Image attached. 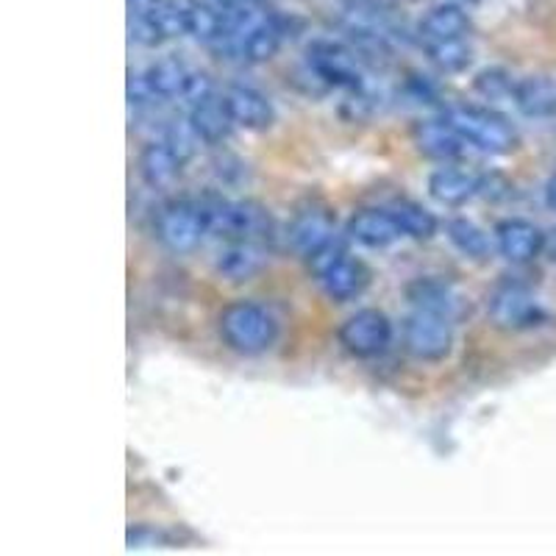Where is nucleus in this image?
<instances>
[{
	"mask_svg": "<svg viewBox=\"0 0 556 556\" xmlns=\"http://www.w3.org/2000/svg\"><path fill=\"white\" fill-rule=\"evenodd\" d=\"M367 278H370L367 267L362 265V262L345 256V260L337 262V265L320 278V285H323V292H326L331 301L345 304V301H351V298H356L362 290H365Z\"/></svg>",
	"mask_w": 556,
	"mask_h": 556,
	"instance_id": "nucleus-18",
	"label": "nucleus"
},
{
	"mask_svg": "<svg viewBox=\"0 0 556 556\" xmlns=\"http://www.w3.org/2000/svg\"><path fill=\"white\" fill-rule=\"evenodd\" d=\"M409 301H415L417 309H429L437 315L448 317V320H459L465 315V301L459 292L451 285L434 281V278H420L409 287Z\"/></svg>",
	"mask_w": 556,
	"mask_h": 556,
	"instance_id": "nucleus-14",
	"label": "nucleus"
},
{
	"mask_svg": "<svg viewBox=\"0 0 556 556\" xmlns=\"http://www.w3.org/2000/svg\"><path fill=\"white\" fill-rule=\"evenodd\" d=\"M167 142V148H170L173 153H176V159L181 162V165H187V162H192L198 153V148H201V134L195 131V126H192L190 117H176V121L167 123L165 128V137H162Z\"/></svg>",
	"mask_w": 556,
	"mask_h": 556,
	"instance_id": "nucleus-28",
	"label": "nucleus"
},
{
	"mask_svg": "<svg viewBox=\"0 0 556 556\" xmlns=\"http://www.w3.org/2000/svg\"><path fill=\"white\" fill-rule=\"evenodd\" d=\"M412 137H415V146L420 148V153H426L429 159H437V162H454V159H462L465 156V148H468V142L462 139V134L456 131L451 123H445L443 117H440V121L417 123Z\"/></svg>",
	"mask_w": 556,
	"mask_h": 556,
	"instance_id": "nucleus-12",
	"label": "nucleus"
},
{
	"mask_svg": "<svg viewBox=\"0 0 556 556\" xmlns=\"http://www.w3.org/2000/svg\"><path fill=\"white\" fill-rule=\"evenodd\" d=\"M181 162L176 159V153L167 148L165 139H159V142H151V146L142 151L139 156V176L142 181L151 187V190H165L176 181V176L181 173Z\"/></svg>",
	"mask_w": 556,
	"mask_h": 556,
	"instance_id": "nucleus-16",
	"label": "nucleus"
},
{
	"mask_svg": "<svg viewBox=\"0 0 556 556\" xmlns=\"http://www.w3.org/2000/svg\"><path fill=\"white\" fill-rule=\"evenodd\" d=\"M203 220L208 231L226 240H256L270 237L273 220L267 208L256 201H226V198H206L201 201Z\"/></svg>",
	"mask_w": 556,
	"mask_h": 556,
	"instance_id": "nucleus-3",
	"label": "nucleus"
},
{
	"mask_svg": "<svg viewBox=\"0 0 556 556\" xmlns=\"http://www.w3.org/2000/svg\"><path fill=\"white\" fill-rule=\"evenodd\" d=\"M445 3H456V7H462V9H470V7H476L479 0H445Z\"/></svg>",
	"mask_w": 556,
	"mask_h": 556,
	"instance_id": "nucleus-37",
	"label": "nucleus"
},
{
	"mask_svg": "<svg viewBox=\"0 0 556 556\" xmlns=\"http://www.w3.org/2000/svg\"><path fill=\"white\" fill-rule=\"evenodd\" d=\"M490 320L498 326V329H531L543 320V309L534 301L529 290L523 285H504L490 295Z\"/></svg>",
	"mask_w": 556,
	"mask_h": 556,
	"instance_id": "nucleus-7",
	"label": "nucleus"
},
{
	"mask_svg": "<svg viewBox=\"0 0 556 556\" xmlns=\"http://www.w3.org/2000/svg\"><path fill=\"white\" fill-rule=\"evenodd\" d=\"M470 31L468 9L456 7V3H440L431 9L420 23V37L426 42H440V39H459Z\"/></svg>",
	"mask_w": 556,
	"mask_h": 556,
	"instance_id": "nucleus-19",
	"label": "nucleus"
},
{
	"mask_svg": "<svg viewBox=\"0 0 556 556\" xmlns=\"http://www.w3.org/2000/svg\"><path fill=\"white\" fill-rule=\"evenodd\" d=\"M348 237L365 248H387L404 237L390 208H362L348 220Z\"/></svg>",
	"mask_w": 556,
	"mask_h": 556,
	"instance_id": "nucleus-11",
	"label": "nucleus"
},
{
	"mask_svg": "<svg viewBox=\"0 0 556 556\" xmlns=\"http://www.w3.org/2000/svg\"><path fill=\"white\" fill-rule=\"evenodd\" d=\"M429 192L443 206H465L470 198L481 192V176L465 167H440L431 173Z\"/></svg>",
	"mask_w": 556,
	"mask_h": 556,
	"instance_id": "nucleus-13",
	"label": "nucleus"
},
{
	"mask_svg": "<svg viewBox=\"0 0 556 556\" xmlns=\"http://www.w3.org/2000/svg\"><path fill=\"white\" fill-rule=\"evenodd\" d=\"M128 31H131L134 42L146 45V48L165 42L162 34H159V28L153 26V20L148 17V12H128Z\"/></svg>",
	"mask_w": 556,
	"mask_h": 556,
	"instance_id": "nucleus-32",
	"label": "nucleus"
},
{
	"mask_svg": "<svg viewBox=\"0 0 556 556\" xmlns=\"http://www.w3.org/2000/svg\"><path fill=\"white\" fill-rule=\"evenodd\" d=\"M142 12H148L162 39H176L187 34V3L181 0H153Z\"/></svg>",
	"mask_w": 556,
	"mask_h": 556,
	"instance_id": "nucleus-27",
	"label": "nucleus"
},
{
	"mask_svg": "<svg viewBox=\"0 0 556 556\" xmlns=\"http://www.w3.org/2000/svg\"><path fill=\"white\" fill-rule=\"evenodd\" d=\"M448 240L454 242V248L459 253H465L468 260L484 262L490 256V240L486 235L476 226L473 220H465V217H456L448 223Z\"/></svg>",
	"mask_w": 556,
	"mask_h": 556,
	"instance_id": "nucleus-26",
	"label": "nucleus"
},
{
	"mask_svg": "<svg viewBox=\"0 0 556 556\" xmlns=\"http://www.w3.org/2000/svg\"><path fill=\"white\" fill-rule=\"evenodd\" d=\"M223 101H226L228 112H231L235 126L248 128V131H265L276 121V112H273V103L267 101V96H262L260 89L245 87V84L228 87Z\"/></svg>",
	"mask_w": 556,
	"mask_h": 556,
	"instance_id": "nucleus-9",
	"label": "nucleus"
},
{
	"mask_svg": "<svg viewBox=\"0 0 556 556\" xmlns=\"http://www.w3.org/2000/svg\"><path fill=\"white\" fill-rule=\"evenodd\" d=\"M215 96V84H212V78L206 76V73H190V78H187V87H184V101L190 103H201L206 101V98Z\"/></svg>",
	"mask_w": 556,
	"mask_h": 556,
	"instance_id": "nucleus-34",
	"label": "nucleus"
},
{
	"mask_svg": "<svg viewBox=\"0 0 556 556\" xmlns=\"http://www.w3.org/2000/svg\"><path fill=\"white\" fill-rule=\"evenodd\" d=\"M206 220H203L201 203L192 201H170L159 208L156 215V237L159 242L173 253H192L201 245L206 235Z\"/></svg>",
	"mask_w": 556,
	"mask_h": 556,
	"instance_id": "nucleus-4",
	"label": "nucleus"
},
{
	"mask_svg": "<svg viewBox=\"0 0 556 556\" xmlns=\"http://www.w3.org/2000/svg\"><path fill=\"white\" fill-rule=\"evenodd\" d=\"M345 256H348L345 242L337 240V237H331V240L326 242V245H320L315 253H309V256H306V265H309L312 276L323 278V276H326V273L331 270V267L337 265V262L345 260Z\"/></svg>",
	"mask_w": 556,
	"mask_h": 556,
	"instance_id": "nucleus-31",
	"label": "nucleus"
},
{
	"mask_svg": "<svg viewBox=\"0 0 556 556\" xmlns=\"http://www.w3.org/2000/svg\"><path fill=\"white\" fill-rule=\"evenodd\" d=\"M443 121L451 123L470 148L486 153H513L520 146L515 126L493 109L481 106H451L443 112Z\"/></svg>",
	"mask_w": 556,
	"mask_h": 556,
	"instance_id": "nucleus-2",
	"label": "nucleus"
},
{
	"mask_svg": "<svg viewBox=\"0 0 556 556\" xmlns=\"http://www.w3.org/2000/svg\"><path fill=\"white\" fill-rule=\"evenodd\" d=\"M267 267V248L256 240H228L217 253L215 270L226 281H251Z\"/></svg>",
	"mask_w": 556,
	"mask_h": 556,
	"instance_id": "nucleus-10",
	"label": "nucleus"
},
{
	"mask_svg": "<svg viewBox=\"0 0 556 556\" xmlns=\"http://www.w3.org/2000/svg\"><path fill=\"white\" fill-rule=\"evenodd\" d=\"M217 331L235 354L256 356L273 348L278 337V323L265 306L253 301H235L217 317Z\"/></svg>",
	"mask_w": 556,
	"mask_h": 556,
	"instance_id": "nucleus-1",
	"label": "nucleus"
},
{
	"mask_svg": "<svg viewBox=\"0 0 556 556\" xmlns=\"http://www.w3.org/2000/svg\"><path fill=\"white\" fill-rule=\"evenodd\" d=\"M515 106L526 117H554L556 114V84L545 76H529L515 87Z\"/></svg>",
	"mask_w": 556,
	"mask_h": 556,
	"instance_id": "nucleus-20",
	"label": "nucleus"
},
{
	"mask_svg": "<svg viewBox=\"0 0 556 556\" xmlns=\"http://www.w3.org/2000/svg\"><path fill=\"white\" fill-rule=\"evenodd\" d=\"M151 101H156V92L151 87V78L146 73H139V70H131L128 73V103L131 106H148Z\"/></svg>",
	"mask_w": 556,
	"mask_h": 556,
	"instance_id": "nucleus-33",
	"label": "nucleus"
},
{
	"mask_svg": "<svg viewBox=\"0 0 556 556\" xmlns=\"http://www.w3.org/2000/svg\"><path fill=\"white\" fill-rule=\"evenodd\" d=\"M215 3H220V7H226V9H237V7H245V3H251V0H215Z\"/></svg>",
	"mask_w": 556,
	"mask_h": 556,
	"instance_id": "nucleus-36",
	"label": "nucleus"
},
{
	"mask_svg": "<svg viewBox=\"0 0 556 556\" xmlns=\"http://www.w3.org/2000/svg\"><path fill=\"white\" fill-rule=\"evenodd\" d=\"M404 345L420 362L445 359L454 348V320L429 309H415L404 323Z\"/></svg>",
	"mask_w": 556,
	"mask_h": 556,
	"instance_id": "nucleus-5",
	"label": "nucleus"
},
{
	"mask_svg": "<svg viewBox=\"0 0 556 556\" xmlns=\"http://www.w3.org/2000/svg\"><path fill=\"white\" fill-rule=\"evenodd\" d=\"M387 208H390V215L401 226L404 237H412V240H431L437 235V217L431 215L429 208L420 206V203L395 201Z\"/></svg>",
	"mask_w": 556,
	"mask_h": 556,
	"instance_id": "nucleus-23",
	"label": "nucleus"
},
{
	"mask_svg": "<svg viewBox=\"0 0 556 556\" xmlns=\"http://www.w3.org/2000/svg\"><path fill=\"white\" fill-rule=\"evenodd\" d=\"M331 237H334V220H331L329 212H317V208L301 212L290 226L292 248L298 253H304V256H309L317 248L326 245Z\"/></svg>",
	"mask_w": 556,
	"mask_h": 556,
	"instance_id": "nucleus-17",
	"label": "nucleus"
},
{
	"mask_svg": "<svg viewBox=\"0 0 556 556\" xmlns=\"http://www.w3.org/2000/svg\"><path fill=\"white\" fill-rule=\"evenodd\" d=\"M192 70L184 67V62H178L176 56L159 59L156 64L148 67V78H151V87L156 92V98H178L184 96V87H187V78H190Z\"/></svg>",
	"mask_w": 556,
	"mask_h": 556,
	"instance_id": "nucleus-24",
	"label": "nucleus"
},
{
	"mask_svg": "<svg viewBox=\"0 0 556 556\" xmlns=\"http://www.w3.org/2000/svg\"><path fill=\"white\" fill-rule=\"evenodd\" d=\"M285 39H287V20L278 17V14H273L265 26H262L260 31L248 39L245 51H242V59L251 64L270 62V59L281 51Z\"/></svg>",
	"mask_w": 556,
	"mask_h": 556,
	"instance_id": "nucleus-22",
	"label": "nucleus"
},
{
	"mask_svg": "<svg viewBox=\"0 0 556 556\" xmlns=\"http://www.w3.org/2000/svg\"><path fill=\"white\" fill-rule=\"evenodd\" d=\"M545 203L556 212V176H551L548 184H545Z\"/></svg>",
	"mask_w": 556,
	"mask_h": 556,
	"instance_id": "nucleus-35",
	"label": "nucleus"
},
{
	"mask_svg": "<svg viewBox=\"0 0 556 556\" xmlns=\"http://www.w3.org/2000/svg\"><path fill=\"white\" fill-rule=\"evenodd\" d=\"M128 551H151V548H173L176 538L170 531L156 529V526H131L126 534Z\"/></svg>",
	"mask_w": 556,
	"mask_h": 556,
	"instance_id": "nucleus-30",
	"label": "nucleus"
},
{
	"mask_svg": "<svg viewBox=\"0 0 556 556\" xmlns=\"http://www.w3.org/2000/svg\"><path fill=\"white\" fill-rule=\"evenodd\" d=\"M426 51H429L431 64H434L440 73H462V70L473 62V48H470L465 37L426 42Z\"/></svg>",
	"mask_w": 556,
	"mask_h": 556,
	"instance_id": "nucleus-25",
	"label": "nucleus"
},
{
	"mask_svg": "<svg viewBox=\"0 0 556 556\" xmlns=\"http://www.w3.org/2000/svg\"><path fill=\"white\" fill-rule=\"evenodd\" d=\"M473 87L479 96L486 98V101H506V98L513 101L518 81H513V76H509L506 70L486 67V70H481L479 76H476Z\"/></svg>",
	"mask_w": 556,
	"mask_h": 556,
	"instance_id": "nucleus-29",
	"label": "nucleus"
},
{
	"mask_svg": "<svg viewBox=\"0 0 556 556\" xmlns=\"http://www.w3.org/2000/svg\"><path fill=\"white\" fill-rule=\"evenodd\" d=\"M340 345L356 359L384 354L392 340V323L379 309H359L340 326Z\"/></svg>",
	"mask_w": 556,
	"mask_h": 556,
	"instance_id": "nucleus-6",
	"label": "nucleus"
},
{
	"mask_svg": "<svg viewBox=\"0 0 556 556\" xmlns=\"http://www.w3.org/2000/svg\"><path fill=\"white\" fill-rule=\"evenodd\" d=\"M190 121L206 146H223L228 134H231V128H235V121H231V112H228L226 101L217 96L206 98L201 103H192Z\"/></svg>",
	"mask_w": 556,
	"mask_h": 556,
	"instance_id": "nucleus-15",
	"label": "nucleus"
},
{
	"mask_svg": "<svg viewBox=\"0 0 556 556\" xmlns=\"http://www.w3.org/2000/svg\"><path fill=\"white\" fill-rule=\"evenodd\" d=\"M228 9L215 0H190L187 3V34L198 42L215 45L226 28Z\"/></svg>",
	"mask_w": 556,
	"mask_h": 556,
	"instance_id": "nucleus-21",
	"label": "nucleus"
},
{
	"mask_svg": "<svg viewBox=\"0 0 556 556\" xmlns=\"http://www.w3.org/2000/svg\"><path fill=\"white\" fill-rule=\"evenodd\" d=\"M495 248L513 265H526V262H534L543 253L545 235L534 223L509 217V220H501L495 226Z\"/></svg>",
	"mask_w": 556,
	"mask_h": 556,
	"instance_id": "nucleus-8",
	"label": "nucleus"
}]
</instances>
